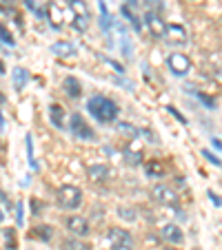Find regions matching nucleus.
<instances>
[{
    "instance_id": "obj_1",
    "label": "nucleus",
    "mask_w": 222,
    "mask_h": 250,
    "mask_svg": "<svg viewBox=\"0 0 222 250\" xmlns=\"http://www.w3.org/2000/svg\"><path fill=\"white\" fill-rule=\"evenodd\" d=\"M87 109H89V113L94 115L98 122H102V124L114 122V120L118 118V113H120L118 104H116L114 100L104 98V95H94V98H89Z\"/></svg>"
},
{
    "instance_id": "obj_2",
    "label": "nucleus",
    "mask_w": 222,
    "mask_h": 250,
    "mask_svg": "<svg viewBox=\"0 0 222 250\" xmlns=\"http://www.w3.org/2000/svg\"><path fill=\"white\" fill-rule=\"evenodd\" d=\"M58 204H60L65 210H76L82 204V190L76 186H60L58 188Z\"/></svg>"
},
{
    "instance_id": "obj_3",
    "label": "nucleus",
    "mask_w": 222,
    "mask_h": 250,
    "mask_svg": "<svg viewBox=\"0 0 222 250\" xmlns=\"http://www.w3.org/2000/svg\"><path fill=\"white\" fill-rule=\"evenodd\" d=\"M107 244H109V250H129L133 246V237L124 228H109Z\"/></svg>"
},
{
    "instance_id": "obj_4",
    "label": "nucleus",
    "mask_w": 222,
    "mask_h": 250,
    "mask_svg": "<svg viewBox=\"0 0 222 250\" xmlns=\"http://www.w3.org/2000/svg\"><path fill=\"white\" fill-rule=\"evenodd\" d=\"M69 128H71V133H74V137H78V140H94V137H96L94 128H91L89 124L85 122V118H82L80 113H74V115H71Z\"/></svg>"
},
{
    "instance_id": "obj_5",
    "label": "nucleus",
    "mask_w": 222,
    "mask_h": 250,
    "mask_svg": "<svg viewBox=\"0 0 222 250\" xmlns=\"http://www.w3.org/2000/svg\"><path fill=\"white\" fill-rule=\"evenodd\" d=\"M167 66H169V71L173 76H187L191 71V60L184 53H171L167 58Z\"/></svg>"
},
{
    "instance_id": "obj_6",
    "label": "nucleus",
    "mask_w": 222,
    "mask_h": 250,
    "mask_svg": "<svg viewBox=\"0 0 222 250\" xmlns=\"http://www.w3.org/2000/svg\"><path fill=\"white\" fill-rule=\"evenodd\" d=\"M69 2V7L74 9V14H76V29L78 31H87V27H89V9H87V5L82 2V0H67Z\"/></svg>"
},
{
    "instance_id": "obj_7",
    "label": "nucleus",
    "mask_w": 222,
    "mask_h": 250,
    "mask_svg": "<svg viewBox=\"0 0 222 250\" xmlns=\"http://www.w3.org/2000/svg\"><path fill=\"white\" fill-rule=\"evenodd\" d=\"M145 22L149 27L153 38H165V31H167V22L156 14V11H147L145 14Z\"/></svg>"
},
{
    "instance_id": "obj_8",
    "label": "nucleus",
    "mask_w": 222,
    "mask_h": 250,
    "mask_svg": "<svg viewBox=\"0 0 222 250\" xmlns=\"http://www.w3.org/2000/svg\"><path fill=\"white\" fill-rule=\"evenodd\" d=\"M165 38L169 40L171 44H187L189 42V33L182 24H167V31H165Z\"/></svg>"
},
{
    "instance_id": "obj_9",
    "label": "nucleus",
    "mask_w": 222,
    "mask_h": 250,
    "mask_svg": "<svg viewBox=\"0 0 222 250\" xmlns=\"http://www.w3.org/2000/svg\"><path fill=\"white\" fill-rule=\"evenodd\" d=\"M151 195H153V199H156V202L167 204V206H169V204H171V206H175V204H178V195L173 193V188H169V186H165V184L153 186Z\"/></svg>"
},
{
    "instance_id": "obj_10",
    "label": "nucleus",
    "mask_w": 222,
    "mask_h": 250,
    "mask_svg": "<svg viewBox=\"0 0 222 250\" xmlns=\"http://www.w3.org/2000/svg\"><path fill=\"white\" fill-rule=\"evenodd\" d=\"M67 230H71L76 237H87L91 232V228H89V222H87L85 217H69L67 219Z\"/></svg>"
},
{
    "instance_id": "obj_11",
    "label": "nucleus",
    "mask_w": 222,
    "mask_h": 250,
    "mask_svg": "<svg viewBox=\"0 0 222 250\" xmlns=\"http://www.w3.org/2000/svg\"><path fill=\"white\" fill-rule=\"evenodd\" d=\"M47 16L53 29H62V24H65V20H62V7L58 5L56 0H49L47 2Z\"/></svg>"
},
{
    "instance_id": "obj_12",
    "label": "nucleus",
    "mask_w": 222,
    "mask_h": 250,
    "mask_svg": "<svg viewBox=\"0 0 222 250\" xmlns=\"http://www.w3.org/2000/svg\"><path fill=\"white\" fill-rule=\"evenodd\" d=\"M62 89L67 91V95H69V98H80V93H82L80 80H78V78H74V76H67L65 78V82H62Z\"/></svg>"
},
{
    "instance_id": "obj_13",
    "label": "nucleus",
    "mask_w": 222,
    "mask_h": 250,
    "mask_svg": "<svg viewBox=\"0 0 222 250\" xmlns=\"http://www.w3.org/2000/svg\"><path fill=\"white\" fill-rule=\"evenodd\" d=\"M162 237H165L169 244H180V241L184 239V235H182V230H180L175 224H167V226H162Z\"/></svg>"
},
{
    "instance_id": "obj_14",
    "label": "nucleus",
    "mask_w": 222,
    "mask_h": 250,
    "mask_svg": "<svg viewBox=\"0 0 222 250\" xmlns=\"http://www.w3.org/2000/svg\"><path fill=\"white\" fill-rule=\"evenodd\" d=\"M51 53H53V56H58V58H69V56H74V53H76V44L62 40V42L51 44Z\"/></svg>"
},
{
    "instance_id": "obj_15",
    "label": "nucleus",
    "mask_w": 222,
    "mask_h": 250,
    "mask_svg": "<svg viewBox=\"0 0 222 250\" xmlns=\"http://www.w3.org/2000/svg\"><path fill=\"white\" fill-rule=\"evenodd\" d=\"M49 120L56 128H65V109L60 104H51L49 106Z\"/></svg>"
},
{
    "instance_id": "obj_16",
    "label": "nucleus",
    "mask_w": 222,
    "mask_h": 250,
    "mask_svg": "<svg viewBox=\"0 0 222 250\" xmlns=\"http://www.w3.org/2000/svg\"><path fill=\"white\" fill-rule=\"evenodd\" d=\"M109 177V166L107 164H94L89 166V180L91 182H104Z\"/></svg>"
},
{
    "instance_id": "obj_17",
    "label": "nucleus",
    "mask_w": 222,
    "mask_h": 250,
    "mask_svg": "<svg viewBox=\"0 0 222 250\" xmlns=\"http://www.w3.org/2000/svg\"><path fill=\"white\" fill-rule=\"evenodd\" d=\"M124 160H127V164H131V166H138V164H140V162H142V151H140V146L133 148V142H131V144L124 148Z\"/></svg>"
},
{
    "instance_id": "obj_18",
    "label": "nucleus",
    "mask_w": 222,
    "mask_h": 250,
    "mask_svg": "<svg viewBox=\"0 0 222 250\" xmlns=\"http://www.w3.org/2000/svg\"><path fill=\"white\" fill-rule=\"evenodd\" d=\"M27 80H29V73L23 69V66H16L14 69V86L16 91H23L27 86Z\"/></svg>"
},
{
    "instance_id": "obj_19",
    "label": "nucleus",
    "mask_w": 222,
    "mask_h": 250,
    "mask_svg": "<svg viewBox=\"0 0 222 250\" xmlns=\"http://www.w3.org/2000/svg\"><path fill=\"white\" fill-rule=\"evenodd\" d=\"M147 175L149 177H165V164L160 160H151L147 164Z\"/></svg>"
},
{
    "instance_id": "obj_20",
    "label": "nucleus",
    "mask_w": 222,
    "mask_h": 250,
    "mask_svg": "<svg viewBox=\"0 0 222 250\" xmlns=\"http://www.w3.org/2000/svg\"><path fill=\"white\" fill-rule=\"evenodd\" d=\"M62 250H91V246L80 239H65L62 241Z\"/></svg>"
},
{
    "instance_id": "obj_21",
    "label": "nucleus",
    "mask_w": 222,
    "mask_h": 250,
    "mask_svg": "<svg viewBox=\"0 0 222 250\" xmlns=\"http://www.w3.org/2000/svg\"><path fill=\"white\" fill-rule=\"evenodd\" d=\"M123 16L129 20V22L133 24V29H136V31H140V29H142V22H140V20H138V16L133 14V11L129 9V7H123Z\"/></svg>"
},
{
    "instance_id": "obj_22",
    "label": "nucleus",
    "mask_w": 222,
    "mask_h": 250,
    "mask_svg": "<svg viewBox=\"0 0 222 250\" xmlns=\"http://www.w3.org/2000/svg\"><path fill=\"white\" fill-rule=\"evenodd\" d=\"M0 40H2V42H7V44H9V47H14V44H16L14 36H11V33L7 31V27H5V24H0Z\"/></svg>"
},
{
    "instance_id": "obj_23",
    "label": "nucleus",
    "mask_w": 222,
    "mask_h": 250,
    "mask_svg": "<svg viewBox=\"0 0 222 250\" xmlns=\"http://www.w3.org/2000/svg\"><path fill=\"white\" fill-rule=\"evenodd\" d=\"M25 142H27V151H29V164H31V168H38V164H36V157H33V144H31V135L25 137Z\"/></svg>"
},
{
    "instance_id": "obj_24",
    "label": "nucleus",
    "mask_w": 222,
    "mask_h": 250,
    "mask_svg": "<svg viewBox=\"0 0 222 250\" xmlns=\"http://www.w3.org/2000/svg\"><path fill=\"white\" fill-rule=\"evenodd\" d=\"M100 16H102V18H100V24H102V29H109V11H107V5H104V2H100Z\"/></svg>"
},
{
    "instance_id": "obj_25",
    "label": "nucleus",
    "mask_w": 222,
    "mask_h": 250,
    "mask_svg": "<svg viewBox=\"0 0 222 250\" xmlns=\"http://www.w3.org/2000/svg\"><path fill=\"white\" fill-rule=\"evenodd\" d=\"M36 235H38L43 241H49V239H51V228H49V226H38V228H36Z\"/></svg>"
},
{
    "instance_id": "obj_26",
    "label": "nucleus",
    "mask_w": 222,
    "mask_h": 250,
    "mask_svg": "<svg viewBox=\"0 0 222 250\" xmlns=\"http://www.w3.org/2000/svg\"><path fill=\"white\" fill-rule=\"evenodd\" d=\"M120 217L127 219V222H133V219H136V210H131V208H120Z\"/></svg>"
},
{
    "instance_id": "obj_27",
    "label": "nucleus",
    "mask_w": 222,
    "mask_h": 250,
    "mask_svg": "<svg viewBox=\"0 0 222 250\" xmlns=\"http://www.w3.org/2000/svg\"><path fill=\"white\" fill-rule=\"evenodd\" d=\"M202 155H204V160H209V162H211V164H213V166H222V162H220V160H218V157H216V155H213V153H211V151H207V148H204V151H202Z\"/></svg>"
},
{
    "instance_id": "obj_28",
    "label": "nucleus",
    "mask_w": 222,
    "mask_h": 250,
    "mask_svg": "<svg viewBox=\"0 0 222 250\" xmlns=\"http://www.w3.org/2000/svg\"><path fill=\"white\" fill-rule=\"evenodd\" d=\"M5 239H7V246H9V250H16V237H14V230H5Z\"/></svg>"
},
{
    "instance_id": "obj_29",
    "label": "nucleus",
    "mask_w": 222,
    "mask_h": 250,
    "mask_svg": "<svg viewBox=\"0 0 222 250\" xmlns=\"http://www.w3.org/2000/svg\"><path fill=\"white\" fill-rule=\"evenodd\" d=\"M147 7H149V11H160L162 9V0H147Z\"/></svg>"
},
{
    "instance_id": "obj_30",
    "label": "nucleus",
    "mask_w": 222,
    "mask_h": 250,
    "mask_svg": "<svg viewBox=\"0 0 222 250\" xmlns=\"http://www.w3.org/2000/svg\"><path fill=\"white\" fill-rule=\"evenodd\" d=\"M16 210H18L16 219H18V224H23V204H18V206H16Z\"/></svg>"
},
{
    "instance_id": "obj_31",
    "label": "nucleus",
    "mask_w": 222,
    "mask_h": 250,
    "mask_svg": "<svg viewBox=\"0 0 222 250\" xmlns=\"http://www.w3.org/2000/svg\"><path fill=\"white\" fill-rule=\"evenodd\" d=\"M25 7H27V9H31V11H38V9H36V2H33V0H25Z\"/></svg>"
},
{
    "instance_id": "obj_32",
    "label": "nucleus",
    "mask_w": 222,
    "mask_h": 250,
    "mask_svg": "<svg viewBox=\"0 0 222 250\" xmlns=\"http://www.w3.org/2000/svg\"><path fill=\"white\" fill-rule=\"evenodd\" d=\"M169 111H171V113H173V115H175V118H178V120H180V122H184V120H182V115H180V113H178V111H175V109H173V106H169Z\"/></svg>"
},
{
    "instance_id": "obj_33",
    "label": "nucleus",
    "mask_w": 222,
    "mask_h": 250,
    "mask_svg": "<svg viewBox=\"0 0 222 250\" xmlns=\"http://www.w3.org/2000/svg\"><path fill=\"white\" fill-rule=\"evenodd\" d=\"M207 195H209V197H211V202H213V204H218V206H220V202H218L216 193H211V190H209V193H207Z\"/></svg>"
},
{
    "instance_id": "obj_34",
    "label": "nucleus",
    "mask_w": 222,
    "mask_h": 250,
    "mask_svg": "<svg viewBox=\"0 0 222 250\" xmlns=\"http://www.w3.org/2000/svg\"><path fill=\"white\" fill-rule=\"evenodd\" d=\"M213 142V146L216 148H222V140H211Z\"/></svg>"
},
{
    "instance_id": "obj_35",
    "label": "nucleus",
    "mask_w": 222,
    "mask_h": 250,
    "mask_svg": "<svg viewBox=\"0 0 222 250\" xmlns=\"http://www.w3.org/2000/svg\"><path fill=\"white\" fill-rule=\"evenodd\" d=\"M127 2L133 7V9H136V7H138V0H127Z\"/></svg>"
},
{
    "instance_id": "obj_36",
    "label": "nucleus",
    "mask_w": 222,
    "mask_h": 250,
    "mask_svg": "<svg viewBox=\"0 0 222 250\" xmlns=\"http://www.w3.org/2000/svg\"><path fill=\"white\" fill-rule=\"evenodd\" d=\"M5 126V120H2V113H0V128Z\"/></svg>"
},
{
    "instance_id": "obj_37",
    "label": "nucleus",
    "mask_w": 222,
    "mask_h": 250,
    "mask_svg": "<svg viewBox=\"0 0 222 250\" xmlns=\"http://www.w3.org/2000/svg\"><path fill=\"white\" fill-rule=\"evenodd\" d=\"M0 73H5V64L2 62H0Z\"/></svg>"
},
{
    "instance_id": "obj_38",
    "label": "nucleus",
    "mask_w": 222,
    "mask_h": 250,
    "mask_svg": "<svg viewBox=\"0 0 222 250\" xmlns=\"http://www.w3.org/2000/svg\"><path fill=\"white\" fill-rule=\"evenodd\" d=\"M2 102H5V95H2V93H0V104H2Z\"/></svg>"
},
{
    "instance_id": "obj_39",
    "label": "nucleus",
    "mask_w": 222,
    "mask_h": 250,
    "mask_svg": "<svg viewBox=\"0 0 222 250\" xmlns=\"http://www.w3.org/2000/svg\"><path fill=\"white\" fill-rule=\"evenodd\" d=\"M162 250H178V248H169V246H167V248H162Z\"/></svg>"
},
{
    "instance_id": "obj_40",
    "label": "nucleus",
    "mask_w": 222,
    "mask_h": 250,
    "mask_svg": "<svg viewBox=\"0 0 222 250\" xmlns=\"http://www.w3.org/2000/svg\"><path fill=\"white\" fill-rule=\"evenodd\" d=\"M2 2H7V5H9V2H11V0H2Z\"/></svg>"
}]
</instances>
